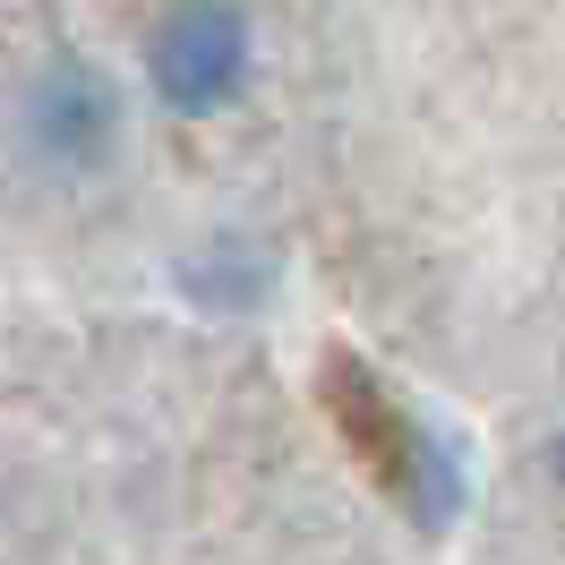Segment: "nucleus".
<instances>
[{"mask_svg": "<svg viewBox=\"0 0 565 565\" xmlns=\"http://www.w3.org/2000/svg\"><path fill=\"white\" fill-rule=\"evenodd\" d=\"M248 52L257 43H248L241 0H180L154 26V43H146V77H154V95L172 111L206 120V111H223L248 86Z\"/></svg>", "mask_w": 565, "mask_h": 565, "instance_id": "f257e3e1", "label": "nucleus"}, {"mask_svg": "<svg viewBox=\"0 0 565 565\" xmlns=\"http://www.w3.org/2000/svg\"><path fill=\"white\" fill-rule=\"evenodd\" d=\"M120 138V95L86 61H52L26 86V146H35L52 172H95Z\"/></svg>", "mask_w": 565, "mask_h": 565, "instance_id": "f03ea898", "label": "nucleus"}]
</instances>
